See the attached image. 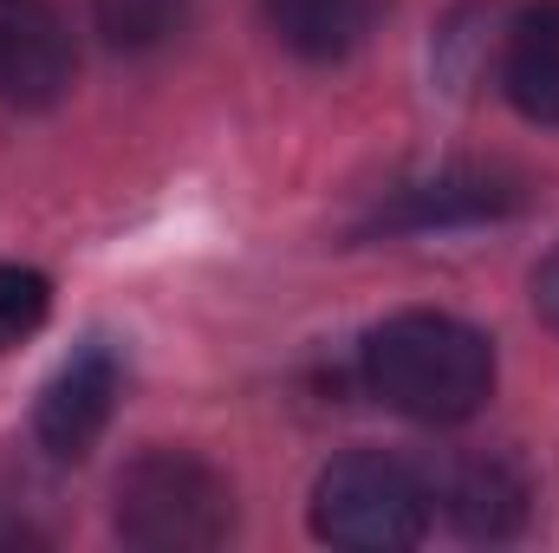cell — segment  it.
I'll return each mask as SVG.
<instances>
[{
	"mask_svg": "<svg viewBox=\"0 0 559 553\" xmlns=\"http://www.w3.org/2000/svg\"><path fill=\"white\" fill-rule=\"evenodd\" d=\"M358 365L384 411L417 416V423H468L495 398L488 332H475L455 313H429V306L391 313L384 326H371Z\"/></svg>",
	"mask_w": 559,
	"mask_h": 553,
	"instance_id": "1",
	"label": "cell"
},
{
	"mask_svg": "<svg viewBox=\"0 0 559 553\" xmlns=\"http://www.w3.org/2000/svg\"><path fill=\"white\" fill-rule=\"evenodd\" d=\"M429 482L391 449H345L312 482V534L352 553H404L429 534Z\"/></svg>",
	"mask_w": 559,
	"mask_h": 553,
	"instance_id": "2",
	"label": "cell"
},
{
	"mask_svg": "<svg viewBox=\"0 0 559 553\" xmlns=\"http://www.w3.org/2000/svg\"><path fill=\"white\" fill-rule=\"evenodd\" d=\"M118 534L143 553H202L235 534V489L195 449H143L118 475Z\"/></svg>",
	"mask_w": 559,
	"mask_h": 553,
	"instance_id": "3",
	"label": "cell"
},
{
	"mask_svg": "<svg viewBox=\"0 0 559 553\" xmlns=\"http://www.w3.org/2000/svg\"><path fill=\"white\" fill-rule=\"evenodd\" d=\"M79 79L72 26L52 0H0V105L52 111Z\"/></svg>",
	"mask_w": 559,
	"mask_h": 553,
	"instance_id": "4",
	"label": "cell"
},
{
	"mask_svg": "<svg viewBox=\"0 0 559 553\" xmlns=\"http://www.w3.org/2000/svg\"><path fill=\"white\" fill-rule=\"evenodd\" d=\"M118 385H124L118 352H111L105 339L79 345V352L46 378L39 404H33V436H39V449H46L52 462H85L92 443L105 436L111 411H118Z\"/></svg>",
	"mask_w": 559,
	"mask_h": 553,
	"instance_id": "5",
	"label": "cell"
},
{
	"mask_svg": "<svg viewBox=\"0 0 559 553\" xmlns=\"http://www.w3.org/2000/svg\"><path fill=\"white\" fill-rule=\"evenodd\" d=\"M501 92L527 125L559 131V0H534L514 13L501 39Z\"/></svg>",
	"mask_w": 559,
	"mask_h": 553,
	"instance_id": "6",
	"label": "cell"
},
{
	"mask_svg": "<svg viewBox=\"0 0 559 553\" xmlns=\"http://www.w3.org/2000/svg\"><path fill=\"white\" fill-rule=\"evenodd\" d=\"M442 502H449V521L468 541H508L534 515V482H527V469L514 456H468L449 475Z\"/></svg>",
	"mask_w": 559,
	"mask_h": 553,
	"instance_id": "7",
	"label": "cell"
},
{
	"mask_svg": "<svg viewBox=\"0 0 559 553\" xmlns=\"http://www.w3.org/2000/svg\"><path fill=\"white\" fill-rule=\"evenodd\" d=\"M261 13L286 52L312 66H338L384 26L391 0H261Z\"/></svg>",
	"mask_w": 559,
	"mask_h": 553,
	"instance_id": "8",
	"label": "cell"
},
{
	"mask_svg": "<svg viewBox=\"0 0 559 553\" xmlns=\"http://www.w3.org/2000/svg\"><path fill=\"white\" fill-rule=\"evenodd\" d=\"M521 189L501 169H442L436 183L404 189L391 209H378V228H449V222H488L508 215Z\"/></svg>",
	"mask_w": 559,
	"mask_h": 553,
	"instance_id": "9",
	"label": "cell"
},
{
	"mask_svg": "<svg viewBox=\"0 0 559 553\" xmlns=\"http://www.w3.org/2000/svg\"><path fill=\"white\" fill-rule=\"evenodd\" d=\"M195 13H202V0H92V20L118 52L169 46L176 33H189Z\"/></svg>",
	"mask_w": 559,
	"mask_h": 553,
	"instance_id": "10",
	"label": "cell"
},
{
	"mask_svg": "<svg viewBox=\"0 0 559 553\" xmlns=\"http://www.w3.org/2000/svg\"><path fill=\"white\" fill-rule=\"evenodd\" d=\"M52 313V280L33 268L0 261V352H13L20 339H33Z\"/></svg>",
	"mask_w": 559,
	"mask_h": 553,
	"instance_id": "11",
	"label": "cell"
},
{
	"mask_svg": "<svg viewBox=\"0 0 559 553\" xmlns=\"http://www.w3.org/2000/svg\"><path fill=\"white\" fill-rule=\"evenodd\" d=\"M534 313H540V319L559 332V248L540 261V268H534Z\"/></svg>",
	"mask_w": 559,
	"mask_h": 553,
	"instance_id": "12",
	"label": "cell"
}]
</instances>
